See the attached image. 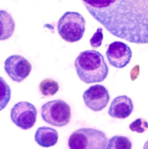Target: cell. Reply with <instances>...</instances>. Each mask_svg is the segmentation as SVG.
<instances>
[{
    "instance_id": "cell-12",
    "label": "cell",
    "mask_w": 148,
    "mask_h": 149,
    "mask_svg": "<svg viewBox=\"0 0 148 149\" xmlns=\"http://www.w3.org/2000/svg\"><path fill=\"white\" fill-rule=\"evenodd\" d=\"M39 88L41 93L44 96H53L59 90V84L52 79H45L40 83Z\"/></svg>"
},
{
    "instance_id": "cell-10",
    "label": "cell",
    "mask_w": 148,
    "mask_h": 149,
    "mask_svg": "<svg viewBox=\"0 0 148 149\" xmlns=\"http://www.w3.org/2000/svg\"><path fill=\"white\" fill-rule=\"evenodd\" d=\"M133 108V101L129 97L125 95L118 96L111 102L108 114L113 118L126 119L132 113Z\"/></svg>"
},
{
    "instance_id": "cell-9",
    "label": "cell",
    "mask_w": 148,
    "mask_h": 149,
    "mask_svg": "<svg viewBox=\"0 0 148 149\" xmlns=\"http://www.w3.org/2000/svg\"><path fill=\"white\" fill-rule=\"evenodd\" d=\"M106 55L109 64L116 68H122L129 63L132 51L127 44L115 41L109 45Z\"/></svg>"
},
{
    "instance_id": "cell-8",
    "label": "cell",
    "mask_w": 148,
    "mask_h": 149,
    "mask_svg": "<svg viewBox=\"0 0 148 149\" xmlns=\"http://www.w3.org/2000/svg\"><path fill=\"white\" fill-rule=\"evenodd\" d=\"M83 98L86 105L93 111H100L107 106L110 96L108 91L104 86H92L85 91Z\"/></svg>"
},
{
    "instance_id": "cell-11",
    "label": "cell",
    "mask_w": 148,
    "mask_h": 149,
    "mask_svg": "<svg viewBox=\"0 0 148 149\" xmlns=\"http://www.w3.org/2000/svg\"><path fill=\"white\" fill-rule=\"evenodd\" d=\"M35 139L39 146L43 147H50L56 144L59 139V135L54 128L40 127L35 132Z\"/></svg>"
},
{
    "instance_id": "cell-7",
    "label": "cell",
    "mask_w": 148,
    "mask_h": 149,
    "mask_svg": "<svg viewBox=\"0 0 148 149\" xmlns=\"http://www.w3.org/2000/svg\"><path fill=\"white\" fill-rule=\"evenodd\" d=\"M4 68L13 81L19 83L30 75L32 70V65L24 57L12 55L5 61Z\"/></svg>"
},
{
    "instance_id": "cell-13",
    "label": "cell",
    "mask_w": 148,
    "mask_h": 149,
    "mask_svg": "<svg viewBox=\"0 0 148 149\" xmlns=\"http://www.w3.org/2000/svg\"><path fill=\"white\" fill-rule=\"evenodd\" d=\"M131 147L132 143L127 137L116 135L109 139L106 149H130Z\"/></svg>"
},
{
    "instance_id": "cell-3",
    "label": "cell",
    "mask_w": 148,
    "mask_h": 149,
    "mask_svg": "<svg viewBox=\"0 0 148 149\" xmlns=\"http://www.w3.org/2000/svg\"><path fill=\"white\" fill-rule=\"evenodd\" d=\"M108 138L103 132L92 128H82L71 135L68 140L71 149H106Z\"/></svg>"
},
{
    "instance_id": "cell-5",
    "label": "cell",
    "mask_w": 148,
    "mask_h": 149,
    "mask_svg": "<svg viewBox=\"0 0 148 149\" xmlns=\"http://www.w3.org/2000/svg\"><path fill=\"white\" fill-rule=\"evenodd\" d=\"M41 116L43 120L49 124L55 127H64L71 120V107L63 100H52L42 106Z\"/></svg>"
},
{
    "instance_id": "cell-4",
    "label": "cell",
    "mask_w": 148,
    "mask_h": 149,
    "mask_svg": "<svg viewBox=\"0 0 148 149\" xmlns=\"http://www.w3.org/2000/svg\"><path fill=\"white\" fill-rule=\"evenodd\" d=\"M57 31L63 40L68 42L81 40L85 31L86 20L80 13L67 12L60 18Z\"/></svg>"
},
{
    "instance_id": "cell-1",
    "label": "cell",
    "mask_w": 148,
    "mask_h": 149,
    "mask_svg": "<svg viewBox=\"0 0 148 149\" xmlns=\"http://www.w3.org/2000/svg\"><path fill=\"white\" fill-rule=\"evenodd\" d=\"M93 18L113 36L148 44V0H82Z\"/></svg>"
},
{
    "instance_id": "cell-16",
    "label": "cell",
    "mask_w": 148,
    "mask_h": 149,
    "mask_svg": "<svg viewBox=\"0 0 148 149\" xmlns=\"http://www.w3.org/2000/svg\"><path fill=\"white\" fill-rule=\"evenodd\" d=\"M103 38V29L102 28H98L96 32L94 33L93 37L90 39V45L93 48L97 49L102 45Z\"/></svg>"
},
{
    "instance_id": "cell-17",
    "label": "cell",
    "mask_w": 148,
    "mask_h": 149,
    "mask_svg": "<svg viewBox=\"0 0 148 149\" xmlns=\"http://www.w3.org/2000/svg\"><path fill=\"white\" fill-rule=\"evenodd\" d=\"M144 149H148V140L145 143L144 146Z\"/></svg>"
},
{
    "instance_id": "cell-14",
    "label": "cell",
    "mask_w": 148,
    "mask_h": 149,
    "mask_svg": "<svg viewBox=\"0 0 148 149\" xmlns=\"http://www.w3.org/2000/svg\"><path fill=\"white\" fill-rule=\"evenodd\" d=\"M11 98V90L9 86L1 78V110L8 104Z\"/></svg>"
},
{
    "instance_id": "cell-15",
    "label": "cell",
    "mask_w": 148,
    "mask_h": 149,
    "mask_svg": "<svg viewBox=\"0 0 148 149\" xmlns=\"http://www.w3.org/2000/svg\"><path fill=\"white\" fill-rule=\"evenodd\" d=\"M129 128L131 132L142 134L148 130V123L142 118H138L129 125Z\"/></svg>"
},
{
    "instance_id": "cell-6",
    "label": "cell",
    "mask_w": 148,
    "mask_h": 149,
    "mask_svg": "<svg viewBox=\"0 0 148 149\" xmlns=\"http://www.w3.org/2000/svg\"><path fill=\"white\" fill-rule=\"evenodd\" d=\"M37 112L34 105L28 102H20L15 104L11 112L12 120L23 130H28L34 126Z\"/></svg>"
},
{
    "instance_id": "cell-2",
    "label": "cell",
    "mask_w": 148,
    "mask_h": 149,
    "mask_svg": "<svg viewBox=\"0 0 148 149\" xmlns=\"http://www.w3.org/2000/svg\"><path fill=\"white\" fill-rule=\"evenodd\" d=\"M75 67L79 78L87 84L103 82L109 74L103 55L94 50L80 53L75 59Z\"/></svg>"
}]
</instances>
